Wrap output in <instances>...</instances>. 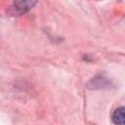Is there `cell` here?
<instances>
[{
    "instance_id": "3957f363",
    "label": "cell",
    "mask_w": 125,
    "mask_h": 125,
    "mask_svg": "<svg viewBox=\"0 0 125 125\" xmlns=\"http://www.w3.org/2000/svg\"><path fill=\"white\" fill-rule=\"evenodd\" d=\"M107 82L104 78L103 77H95L93 78L90 83H89V87L93 88V89H97V88H103L104 86H106Z\"/></svg>"
},
{
    "instance_id": "6da1fadb",
    "label": "cell",
    "mask_w": 125,
    "mask_h": 125,
    "mask_svg": "<svg viewBox=\"0 0 125 125\" xmlns=\"http://www.w3.org/2000/svg\"><path fill=\"white\" fill-rule=\"evenodd\" d=\"M36 2L37 0H14V7L20 14H23L31 10Z\"/></svg>"
},
{
    "instance_id": "7a4b0ae2",
    "label": "cell",
    "mask_w": 125,
    "mask_h": 125,
    "mask_svg": "<svg viewBox=\"0 0 125 125\" xmlns=\"http://www.w3.org/2000/svg\"><path fill=\"white\" fill-rule=\"evenodd\" d=\"M112 122L114 124H124V107L120 106L118 108H116L113 113H112Z\"/></svg>"
}]
</instances>
